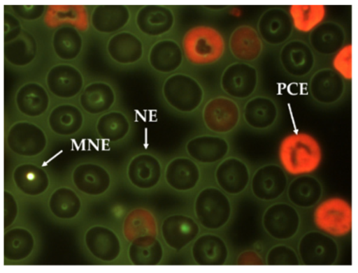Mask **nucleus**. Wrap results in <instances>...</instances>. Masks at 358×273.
I'll return each mask as SVG.
<instances>
[{"label":"nucleus","instance_id":"1","mask_svg":"<svg viewBox=\"0 0 358 273\" xmlns=\"http://www.w3.org/2000/svg\"><path fill=\"white\" fill-rule=\"evenodd\" d=\"M166 108L182 118L199 115L208 98L202 82L194 74L181 71L164 78L160 89Z\"/></svg>","mask_w":358,"mask_h":273},{"label":"nucleus","instance_id":"2","mask_svg":"<svg viewBox=\"0 0 358 273\" xmlns=\"http://www.w3.org/2000/svg\"><path fill=\"white\" fill-rule=\"evenodd\" d=\"M180 41L187 65L194 68L219 64L229 54L227 38L210 24H200L188 28Z\"/></svg>","mask_w":358,"mask_h":273},{"label":"nucleus","instance_id":"3","mask_svg":"<svg viewBox=\"0 0 358 273\" xmlns=\"http://www.w3.org/2000/svg\"><path fill=\"white\" fill-rule=\"evenodd\" d=\"M278 163L292 177L314 175L323 162L324 152L319 140L306 131L290 133L280 140Z\"/></svg>","mask_w":358,"mask_h":273},{"label":"nucleus","instance_id":"4","mask_svg":"<svg viewBox=\"0 0 358 273\" xmlns=\"http://www.w3.org/2000/svg\"><path fill=\"white\" fill-rule=\"evenodd\" d=\"M189 212L203 230L222 233L234 220L236 205L233 198L208 182L192 196Z\"/></svg>","mask_w":358,"mask_h":273},{"label":"nucleus","instance_id":"5","mask_svg":"<svg viewBox=\"0 0 358 273\" xmlns=\"http://www.w3.org/2000/svg\"><path fill=\"white\" fill-rule=\"evenodd\" d=\"M312 223L315 229L336 239H345L352 230V207L338 195L322 198L313 208Z\"/></svg>","mask_w":358,"mask_h":273},{"label":"nucleus","instance_id":"6","mask_svg":"<svg viewBox=\"0 0 358 273\" xmlns=\"http://www.w3.org/2000/svg\"><path fill=\"white\" fill-rule=\"evenodd\" d=\"M199 117L203 131L229 137L242 126L241 103L223 94L208 96Z\"/></svg>","mask_w":358,"mask_h":273},{"label":"nucleus","instance_id":"7","mask_svg":"<svg viewBox=\"0 0 358 273\" xmlns=\"http://www.w3.org/2000/svg\"><path fill=\"white\" fill-rule=\"evenodd\" d=\"M261 225L266 236L274 242H291L302 233L301 211L280 200L266 205L261 216Z\"/></svg>","mask_w":358,"mask_h":273},{"label":"nucleus","instance_id":"8","mask_svg":"<svg viewBox=\"0 0 358 273\" xmlns=\"http://www.w3.org/2000/svg\"><path fill=\"white\" fill-rule=\"evenodd\" d=\"M204 170L185 154L173 156L165 163L164 184L178 195L192 197L208 183Z\"/></svg>","mask_w":358,"mask_h":273},{"label":"nucleus","instance_id":"9","mask_svg":"<svg viewBox=\"0 0 358 273\" xmlns=\"http://www.w3.org/2000/svg\"><path fill=\"white\" fill-rule=\"evenodd\" d=\"M219 87L222 94L243 103L259 93V70L256 64L233 61L223 68Z\"/></svg>","mask_w":358,"mask_h":273},{"label":"nucleus","instance_id":"10","mask_svg":"<svg viewBox=\"0 0 358 273\" xmlns=\"http://www.w3.org/2000/svg\"><path fill=\"white\" fill-rule=\"evenodd\" d=\"M202 231L189 211H173L159 221V237L168 251L175 253L187 251Z\"/></svg>","mask_w":358,"mask_h":273},{"label":"nucleus","instance_id":"11","mask_svg":"<svg viewBox=\"0 0 358 273\" xmlns=\"http://www.w3.org/2000/svg\"><path fill=\"white\" fill-rule=\"evenodd\" d=\"M289 182V175L278 163H266L253 170L249 193L255 200L266 205L285 197Z\"/></svg>","mask_w":358,"mask_h":273},{"label":"nucleus","instance_id":"12","mask_svg":"<svg viewBox=\"0 0 358 273\" xmlns=\"http://www.w3.org/2000/svg\"><path fill=\"white\" fill-rule=\"evenodd\" d=\"M296 248L303 265H334L340 256L338 240L315 228L301 233Z\"/></svg>","mask_w":358,"mask_h":273},{"label":"nucleus","instance_id":"13","mask_svg":"<svg viewBox=\"0 0 358 273\" xmlns=\"http://www.w3.org/2000/svg\"><path fill=\"white\" fill-rule=\"evenodd\" d=\"M252 171L245 158L231 154L213 168V183L234 199L238 198L249 192Z\"/></svg>","mask_w":358,"mask_h":273},{"label":"nucleus","instance_id":"14","mask_svg":"<svg viewBox=\"0 0 358 273\" xmlns=\"http://www.w3.org/2000/svg\"><path fill=\"white\" fill-rule=\"evenodd\" d=\"M231 143L225 137L205 131L189 136L183 145V152L205 169L213 168L231 154Z\"/></svg>","mask_w":358,"mask_h":273},{"label":"nucleus","instance_id":"15","mask_svg":"<svg viewBox=\"0 0 358 273\" xmlns=\"http://www.w3.org/2000/svg\"><path fill=\"white\" fill-rule=\"evenodd\" d=\"M242 126L256 133L274 130L280 121L281 110L271 95L259 93L241 103Z\"/></svg>","mask_w":358,"mask_h":273},{"label":"nucleus","instance_id":"16","mask_svg":"<svg viewBox=\"0 0 358 273\" xmlns=\"http://www.w3.org/2000/svg\"><path fill=\"white\" fill-rule=\"evenodd\" d=\"M191 263L201 266L233 263L231 246L222 233L203 230L187 250Z\"/></svg>","mask_w":358,"mask_h":273},{"label":"nucleus","instance_id":"17","mask_svg":"<svg viewBox=\"0 0 358 273\" xmlns=\"http://www.w3.org/2000/svg\"><path fill=\"white\" fill-rule=\"evenodd\" d=\"M165 163L155 154L141 152L127 164L126 175L129 184L143 193H151L164 184Z\"/></svg>","mask_w":358,"mask_h":273},{"label":"nucleus","instance_id":"18","mask_svg":"<svg viewBox=\"0 0 358 273\" xmlns=\"http://www.w3.org/2000/svg\"><path fill=\"white\" fill-rule=\"evenodd\" d=\"M136 24L143 35L159 40L175 36L178 26V13L173 6L145 5L136 13Z\"/></svg>","mask_w":358,"mask_h":273},{"label":"nucleus","instance_id":"19","mask_svg":"<svg viewBox=\"0 0 358 273\" xmlns=\"http://www.w3.org/2000/svg\"><path fill=\"white\" fill-rule=\"evenodd\" d=\"M6 145L15 155L35 157L46 149L48 140L43 130L38 125L20 121L13 124L6 133Z\"/></svg>","mask_w":358,"mask_h":273},{"label":"nucleus","instance_id":"20","mask_svg":"<svg viewBox=\"0 0 358 273\" xmlns=\"http://www.w3.org/2000/svg\"><path fill=\"white\" fill-rule=\"evenodd\" d=\"M255 27L266 47H280L292 39L294 29L287 9L272 6L262 13Z\"/></svg>","mask_w":358,"mask_h":273},{"label":"nucleus","instance_id":"21","mask_svg":"<svg viewBox=\"0 0 358 273\" xmlns=\"http://www.w3.org/2000/svg\"><path fill=\"white\" fill-rule=\"evenodd\" d=\"M227 45L234 61L253 64L262 57L266 48L255 26L250 24L236 27L227 38Z\"/></svg>","mask_w":358,"mask_h":273},{"label":"nucleus","instance_id":"22","mask_svg":"<svg viewBox=\"0 0 358 273\" xmlns=\"http://www.w3.org/2000/svg\"><path fill=\"white\" fill-rule=\"evenodd\" d=\"M278 62L285 74L300 79L306 78L314 69L315 57L308 43L292 38L280 47Z\"/></svg>","mask_w":358,"mask_h":273},{"label":"nucleus","instance_id":"23","mask_svg":"<svg viewBox=\"0 0 358 273\" xmlns=\"http://www.w3.org/2000/svg\"><path fill=\"white\" fill-rule=\"evenodd\" d=\"M148 61L155 72L165 77L183 71L187 64L180 38L175 36L157 40L149 50Z\"/></svg>","mask_w":358,"mask_h":273},{"label":"nucleus","instance_id":"24","mask_svg":"<svg viewBox=\"0 0 358 273\" xmlns=\"http://www.w3.org/2000/svg\"><path fill=\"white\" fill-rule=\"evenodd\" d=\"M83 243L90 255L101 263H113L122 253L120 237L106 226L96 224L88 228L83 235Z\"/></svg>","mask_w":358,"mask_h":273},{"label":"nucleus","instance_id":"25","mask_svg":"<svg viewBox=\"0 0 358 273\" xmlns=\"http://www.w3.org/2000/svg\"><path fill=\"white\" fill-rule=\"evenodd\" d=\"M71 179L77 191L90 197L104 195L113 184L109 170L103 165L94 162L77 165L71 172Z\"/></svg>","mask_w":358,"mask_h":273},{"label":"nucleus","instance_id":"26","mask_svg":"<svg viewBox=\"0 0 358 273\" xmlns=\"http://www.w3.org/2000/svg\"><path fill=\"white\" fill-rule=\"evenodd\" d=\"M45 81L51 94L64 99L77 96L84 84L81 72L69 64H58L53 66L47 73Z\"/></svg>","mask_w":358,"mask_h":273},{"label":"nucleus","instance_id":"27","mask_svg":"<svg viewBox=\"0 0 358 273\" xmlns=\"http://www.w3.org/2000/svg\"><path fill=\"white\" fill-rule=\"evenodd\" d=\"M345 90V81L331 68H323L315 71L309 81L310 95L320 105L336 103L343 96Z\"/></svg>","mask_w":358,"mask_h":273},{"label":"nucleus","instance_id":"28","mask_svg":"<svg viewBox=\"0 0 358 273\" xmlns=\"http://www.w3.org/2000/svg\"><path fill=\"white\" fill-rule=\"evenodd\" d=\"M324 187L314 175L293 177L288 184L286 200L301 211L313 209L323 198Z\"/></svg>","mask_w":358,"mask_h":273},{"label":"nucleus","instance_id":"29","mask_svg":"<svg viewBox=\"0 0 358 273\" xmlns=\"http://www.w3.org/2000/svg\"><path fill=\"white\" fill-rule=\"evenodd\" d=\"M12 179L16 189L29 197L43 195L50 185V178L47 171L32 163L17 165L13 171Z\"/></svg>","mask_w":358,"mask_h":273},{"label":"nucleus","instance_id":"30","mask_svg":"<svg viewBox=\"0 0 358 273\" xmlns=\"http://www.w3.org/2000/svg\"><path fill=\"white\" fill-rule=\"evenodd\" d=\"M36 248L32 232L24 226L10 227L5 230L3 239V259L17 263L28 259Z\"/></svg>","mask_w":358,"mask_h":273},{"label":"nucleus","instance_id":"31","mask_svg":"<svg viewBox=\"0 0 358 273\" xmlns=\"http://www.w3.org/2000/svg\"><path fill=\"white\" fill-rule=\"evenodd\" d=\"M168 249L159 236H144L129 242L127 256L134 265H159L165 261Z\"/></svg>","mask_w":358,"mask_h":273},{"label":"nucleus","instance_id":"32","mask_svg":"<svg viewBox=\"0 0 358 273\" xmlns=\"http://www.w3.org/2000/svg\"><path fill=\"white\" fill-rule=\"evenodd\" d=\"M106 49L110 57L120 64H134L142 59L144 53L141 40L129 31H121L110 37Z\"/></svg>","mask_w":358,"mask_h":273},{"label":"nucleus","instance_id":"33","mask_svg":"<svg viewBox=\"0 0 358 273\" xmlns=\"http://www.w3.org/2000/svg\"><path fill=\"white\" fill-rule=\"evenodd\" d=\"M17 110L24 115L37 117L48 109L50 97L46 89L36 82H27L17 89L15 94Z\"/></svg>","mask_w":358,"mask_h":273},{"label":"nucleus","instance_id":"34","mask_svg":"<svg viewBox=\"0 0 358 273\" xmlns=\"http://www.w3.org/2000/svg\"><path fill=\"white\" fill-rule=\"evenodd\" d=\"M122 233L129 242L144 236L159 237V221L151 209L137 207L126 215L122 223Z\"/></svg>","mask_w":358,"mask_h":273},{"label":"nucleus","instance_id":"35","mask_svg":"<svg viewBox=\"0 0 358 273\" xmlns=\"http://www.w3.org/2000/svg\"><path fill=\"white\" fill-rule=\"evenodd\" d=\"M48 208L51 215L56 219L69 221L80 214L83 202L73 189L62 186L51 193L48 200Z\"/></svg>","mask_w":358,"mask_h":273},{"label":"nucleus","instance_id":"36","mask_svg":"<svg viewBox=\"0 0 358 273\" xmlns=\"http://www.w3.org/2000/svg\"><path fill=\"white\" fill-rule=\"evenodd\" d=\"M294 31L310 35L324 22L327 16L324 4H292L287 9Z\"/></svg>","mask_w":358,"mask_h":273},{"label":"nucleus","instance_id":"37","mask_svg":"<svg viewBox=\"0 0 358 273\" xmlns=\"http://www.w3.org/2000/svg\"><path fill=\"white\" fill-rule=\"evenodd\" d=\"M130 12L125 5L103 4L94 7L91 24L99 33L110 34L122 29L129 22Z\"/></svg>","mask_w":358,"mask_h":273},{"label":"nucleus","instance_id":"38","mask_svg":"<svg viewBox=\"0 0 358 273\" xmlns=\"http://www.w3.org/2000/svg\"><path fill=\"white\" fill-rule=\"evenodd\" d=\"M50 130L56 135L69 137L77 133L83 126L84 117L76 105L63 103L55 106L48 119Z\"/></svg>","mask_w":358,"mask_h":273},{"label":"nucleus","instance_id":"39","mask_svg":"<svg viewBox=\"0 0 358 273\" xmlns=\"http://www.w3.org/2000/svg\"><path fill=\"white\" fill-rule=\"evenodd\" d=\"M115 94L107 82L96 81L87 84L82 91L79 102L89 114L98 115L108 110L114 104Z\"/></svg>","mask_w":358,"mask_h":273},{"label":"nucleus","instance_id":"40","mask_svg":"<svg viewBox=\"0 0 358 273\" xmlns=\"http://www.w3.org/2000/svg\"><path fill=\"white\" fill-rule=\"evenodd\" d=\"M345 40L343 27L334 22H325L309 35V45L322 55H332Z\"/></svg>","mask_w":358,"mask_h":273},{"label":"nucleus","instance_id":"41","mask_svg":"<svg viewBox=\"0 0 358 273\" xmlns=\"http://www.w3.org/2000/svg\"><path fill=\"white\" fill-rule=\"evenodd\" d=\"M37 53L36 41L29 32L22 31L15 40L5 43L3 55L5 59L15 66H25L31 64Z\"/></svg>","mask_w":358,"mask_h":273},{"label":"nucleus","instance_id":"42","mask_svg":"<svg viewBox=\"0 0 358 273\" xmlns=\"http://www.w3.org/2000/svg\"><path fill=\"white\" fill-rule=\"evenodd\" d=\"M52 45L56 56L64 61L75 59L80 53L83 40L79 31L71 26H63L54 32Z\"/></svg>","mask_w":358,"mask_h":273},{"label":"nucleus","instance_id":"43","mask_svg":"<svg viewBox=\"0 0 358 273\" xmlns=\"http://www.w3.org/2000/svg\"><path fill=\"white\" fill-rule=\"evenodd\" d=\"M98 135L111 142L124 139L130 131L127 116L120 111H111L102 115L96 124Z\"/></svg>","mask_w":358,"mask_h":273},{"label":"nucleus","instance_id":"44","mask_svg":"<svg viewBox=\"0 0 358 273\" xmlns=\"http://www.w3.org/2000/svg\"><path fill=\"white\" fill-rule=\"evenodd\" d=\"M266 265H300L301 261L296 246L290 242H275L264 254Z\"/></svg>","mask_w":358,"mask_h":273},{"label":"nucleus","instance_id":"45","mask_svg":"<svg viewBox=\"0 0 358 273\" xmlns=\"http://www.w3.org/2000/svg\"><path fill=\"white\" fill-rule=\"evenodd\" d=\"M331 68L345 82L352 79V45L345 43L332 55Z\"/></svg>","mask_w":358,"mask_h":273},{"label":"nucleus","instance_id":"46","mask_svg":"<svg viewBox=\"0 0 358 273\" xmlns=\"http://www.w3.org/2000/svg\"><path fill=\"white\" fill-rule=\"evenodd\" d=\"M19 212L18 204L12 193L3 192V228L6 230L13 225Z\"/></svg>","mask_w":358,"mask_h":273},{"label":"nucleus","instance_id":"47","mask_svg":"<svg viewBox=\"0 0 358 273\" xmlns=\"http://www.w3.org/2000/svg\"><path fill=\"white\" fill-rule=\"evenodd\" d=\"M236 265H264V254L255 248L245 249L238 252L233 260Z\"/></svg>","mask_w":358,"mask_h":273},{"label":"nucleus","instance_id":"48","mask_svg":"<svg viewBox=\"0 0 358 273\" xmlns=\"http://www.w3.org/2000/svg\"><path fill=\"white\" fill-rule=\"evenodd\" d=\"M3 41L8 43L16 39L23 29L19 20L13 14L5 12L3 14Z\"/></svg>","mask_w":358,"mask_h":273},{"label":"nucleus","instance_id":"49","mask_svg":"<svg viewBox=\"0 0 358 273\" xmlns=\"http://www.w3.org/2000/svg\"><path fill=\"white\" fill-rule=\"evenodd\" d=\"M10 7L15 15L29 21L40 18L45 9L44 5H12Z\"/></svg>","mask_w":358,"mask_h":273}]
</instances>
